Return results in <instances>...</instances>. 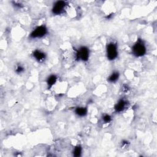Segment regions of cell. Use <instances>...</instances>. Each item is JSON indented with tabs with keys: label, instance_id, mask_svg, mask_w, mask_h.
<instances>
[{
	"label": "cell",
	"instance_id": "6da1fadb",
	"mask_svg": "<svg viewBox=\"0 0 157 157\" xmlns=\"http://www.w3.org/2000/svg\"><path fill=\"white\" fill-rule=\"evenodd\" d=\"M106 54L109 60H115L118 56V46L116 42H111L106 47Z\"/></svg>",
	"mask_w": 157,
	"mask_h": 157
},
{
	"label": "cell",
	"instance_id": "7a4b0ae2",
	"mask_svg": "<svg viewBox=\"0 0 157 157\" xmlns=\"http://www.w3.org/2000/svg\"><path fill=\"white\" fill-rule=\"evenodd\" d=\"M132 51L133 54L137 56H141L145 55L147 50L146 45L143 41L139 39L133 46Z\"/></svg>",
	"mask_w": 157,
	"mask_h": 157
},
{
	"label": "cell",
	"instance_id": "3957f363",
	"mask_svg": "<svg viewBox=\"0 0 157 157\" xmlns=\"http://www.w3.org/2000/svg\"><path fill=\"white\" fill-rule=\"evenodd\" d=\"M47 29L46 27L44 25H41L39 26H38L35 28V29L31 32L30 36L32 38H41L47 34Z\"/></svg>",
	"mask_w": 157,
	"mask_h": 157
},
{
	"label": "cell",
	"instance_id": "277c9868",
	"mask_svg": "<svg viewBox=\"0 0 157 157\" xmlns=\"http://www.w3.org/2000/svg\"><path fill=\"white\" fill-rule=\"evenodd\" d=\"M66 6V3L65 1H56L52 8V12L55 15H59V14H61L64 10H65Z\"/></svg>",
	"mask_w": 157,
	"mask_h": 157
},
{
	"label": "cell",
	"instance_id": "5b68a950",
	"mask_svg": "<svg viewBox=\"0 0 157 157\" xmlns=\"http://www.w3.org/2000/svg\"><path fill=\"white\" fill-rule=\"evenodd\" d=\"M89 50L86 47H82L77 52V58L82 61H87L89 58Z\"/></svg>",
	"mask_w": 157,
	"mask_h": 157
},
{
	"label": "cell",
	"instance_id": "8992f818",
	"mask_svg": "<svg viewBox=\"0 0 157 157\" xmlns=\"http://www.w3.org/2000/svg\"><path fill=\"white\" fill-rule=\"evenodd\" d=\"M34 59L38 62L44 61L46 59V54L39 50H36L33 54Z\"/></svg>",
	"mask_w": 157,
	"mask_h": 157
},
{
	"label": "cell",
	"instance_id": "52a82bcc",
	"mask_svg": "<svg viewBox=\"0 0 157 157\" xmlns=\"http://www.w3.org/2000/svg\"><path fill=\"white\" fill-rule=\"evenodd\" d=\"M126 102L124 99H120L115 106V109L117 112H122L126 108Z\"/></svg>",
	"mask_w": 157,
	"mask_h": 157
},
{
	"label": "cell",
	"instance_id": "ba28073f",
	"mask_svg": "<svg viewBox=\"0 0 157 157\" xmlns=\"http://www.w3.org/2000/svg\"><path fill=\"white\" fill-rule=\"evenodd\" d=\"M119 78L118 72H113L112 73L108 78V81L110 83L116 82Z\"/></svg>",
	"mask_w": 157,
	"mask_h": 157
},
{
	"label": "cell",
	"instance_id": "9c48e42d",
	"mask_svg": "<svg viewBox=\"0 0 157 157\" xmlns=\"http://www.w3.org/2000/svg\"><path fill=\"white\" fill-rule=\"evenodd\" d=\"M87 113V109L85 108H77L76 109V113L77 116H80V117H83L85 115H86Z\"/></svg>",
	"mask_w": 157,
	"mask_h": 157
},
{
	"label": "cell",
	"instance_id": "30bf717a",
	"mask_svg": "<svg viewBox=\"0 0 157 157\" xmlns=\"http://www.w3.org/2000/svg\"><path fill=\"white\" fill-rule=\"evenodd\" d=\"M56 79H57V78L54 75H52L50 76L49 78H48V79H47V84L49 85V87H52L53 86V85L56 83Z\"/></svg>",
	"mask_w": 157,
	"mask_h": 157
},
{
	"label": "cell",
	"instance_id": "8fae6325",
	"mask_svg": "<svg viewBox=\"0 0 157 157\" xmlns=\"http://www.w3.org/2000/svg\"><path fill=\"white\" fill-rule=\"evenodd\" d=\"M82 152V148L80 146H77L76 147H75L74 150V155L76 156H80Z\"/></svg>",
	"mask_w": 157,
	"mask_h": 157
},
{
	"label": "cell",
	"instance_id": "7c38bea8",
	"mask_svg": "<svg viewBox=\"0 0 157 157\" xmlns=\"http://www.w3.org/2000/svg\"><path fill=\"white\" fill-rule=\"evenodd\" d=\"M112 117L108 115V114H105V115L103 117V121L104 122V123H108L111 122Z\"/></svg>",
	"mask_w": 157,
	"mask_h": 157
},
{
	"label": "cell",
	"instance_id": "4fadbf2b",
	"mask_svg": "<svg viewBox=\"0 0 157 157\" xmlns=\"http://www.w3.org/2000/svg\"><path fill=\"white\" fill-rule=\"evenodd\" d=\"M16 72L17 73V74H21V73H24V68L22 66H21V65H18L16 66Z\"/></svg>",
	"mask_w": 157,
	"mask_h": 157
}]
</instances>
